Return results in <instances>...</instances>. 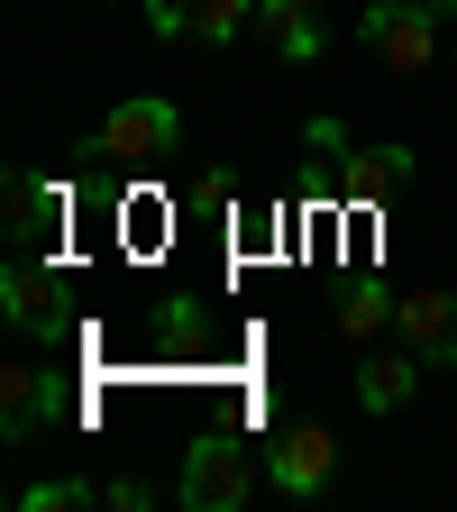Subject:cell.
Instances as JSON below:
<instances>
[{
    "label": "cell",
    "mask_w": 457,
    "mask_h": 512,
    "mask_svg": "<svg viewBox=\"0 0 457 512\" xmlns=\"http://www.w3.org/2000/svg\"><path fill=\"white\" fill-rule=\"evenodd\" d=\"M394 311H403V293H394V284L357 275V284L339 293V330H348V339H375V330H384V320H394Z\"/></svg>",
    "instance_id": "5bb4252c"
},
{
    "label": "cell",
    "mask_w": 457,
    "mask_h": 512,
    "mask_svg": "<svg viewBox=\"0 0 457 512\" xmlns=\"http://www.w3.org/2000/svg\"><path fill=\"white\" fill-rule=\"evenodd\" d=\"M220 348V320L202 311V293H165L156 302V357L165 366H202Z\"/></svg>",
    "instance_id": "ba28073f"
},
{
    "label": "cell",
    "mask_w": 457,
    "mask_h": 512,
    "mask_svg": "<svg viewBox=\"0 0 457 512\" xmlns=\"http://www.w3.org/2000/svg\"><path fill=\"white\" fill-rule=\"evenodd\" d=\"M174 494H183V512H238V503L256 494V467H247V448H238V439L202 430V439L183 448V476H174Z\"/></svg>",
    "instance_id": "6da1fadb"
},
{
    "label": "cell",
    "mask_w": 457,
    "mask_h": 512,
    "mask_svg": "<svg viewBox=\"0 0 457 512\" xmlns=\"http://www.w3.org/2000/svg\"><path fill=\"white\" fill-rule=\"evenodd\" d=\"M0 202H10V238H19V247H37V238L64 220V183H55V174H37V165H10Z\"/></svg>",
    "instance_id": "9c48e42d"
},
{
    "label": "cell",
    "mask_w": 457,
    "mask_h": 512,
    "mask_svg": "<svg viewBox=\"0 0 457 512\" xmlns=\"http://www.w3.org/2000/svg\"><path fill=\"white\" fill-rule=\"evenodd\" d=\"M412 384H421V357H412V348L366 357V366H357V403H366V412H403V403H412Z\"/></svg>",
    "instance_id": "4fadbf2b"
},
{
    "label": "cell",
    "mask_w": 457,
    "mask_h": 512,
    "mask_svg": "<svg viewBox=\"0 0 457 512\" xmlns=\"http://www.w3.org/2000/svg\"><path fill=\"white\" fill-rule=\"evenodd\" d=\"M0 311H10V330L64 348L74 339V311L55 302V266H37V256H10V275H0Z\"/></svg>",
    "instance_id": "277c9868"
},
{
    "label": "cell",
    "mask_w": 457,
    "mask_h": 512,
    "mask_svg": "<svg viewBox=\"0 0 457 512\" xmlns=\"http://www.w3.org/2000/svg\"><path fill=\"white\" fill-rule=\"evenodd\" d=\"M302 156H311L320 174H330V165H348V128H339V119H311V128H302Z\"/></svg>",
    "instance_id": "2e32d148"
},
{
    "label": "cell",
    "mask_w": 457,
    "mask_h": 512,
    "mask_svg": "<svg viewBox=\"0 0 457 512\" xmlns=\"http://www.w3.org/2000/svg\"><path fill=\"white\" fill-rule=\"evenodd\" d=\"M357 37L394 64V74H430V64H439V10H430V0H366Z\"/></svg>",
    "instance_id": "7a4b0ae2"
},
{
    "label": "cell",
    "mask_w": 457,
    "mask_h": 512,
    "mask_svg": "<svg viewBox=\"0 0 457 512\" xmlns=\"http://www.w3.org/2000/svg\"><path fill=\"white\" fill-rule=\"evenodd\" d=\"M183 202H192V211H202V220H220V211H229V174H202V183H192V192H183Z\"/></svg>",
    "instance_id": "e0dca14e"
},
{
    "label": "cell",
    "mask_w": 457,
    "mask_h": 512,
    "mask_svg": "<svg viewBox=\"0 0 457 512\" xmlns=\"http://www.w3.org/2000/svg\"><path fill=\"white\" fill-rule=\"evenodd\" d=\"M46 421V366H0V439H37Z\"/></svg>",
    "instance_id": "7c38bea8"
},
{
    "label": "cell",
    "mask_w": 457,
    "mask_h": 512,
    "mask_svg": "<svg viewBox=\"0 0 457 512\" xmlns=\"http://www.w3.org/2000/svg\"><path fill=\"white\" fill-rule=\"evenodd\" d=\"M403 174H412V147H366V156H348L339 165V202H394L403 192Z\"/></svg>",
    "instance_id": "8fae6325"
},
{
    "label": "cell",
    "mask_w": 457,
    "mask_h": 512,
    "mask_svg": "<svg viewBox=\"0 0 457 512\" xmlns=\"http://www.w3.org/2000/svg\"><path fill=\"white\" fill-rule=\"evenodd\" d=\"M256 28H266V46L284 64H320V46H330V28H320L311 0H256Z\"/></svg>",
    "instance_id": "30bf717a"
},
{
    "label": "cell",
    "mask_w": 457,
    "mask_h": 512,
    "mask_svg": "<svg viewBox=\"0 0 457 512\" xmlns=\"http://www.w3.org/2000/svg\"><path fill=\"white\" fill-rule=\"evenodd\" d=\"M174 147H183L174 101H119V110L92 128V156H110V165H165Z\"/></svg>",
    "instance_id": "3957f363"
},
{
    "label": "cell",
    "mask_w": 457,
    "mask_h": 512,
    "mask_svg": "<svg viewBox=\"0 0 457 512\" xmlns=\"http://www.w3.org/2000/svg\"><path fill=\"white\" fill-rule=\"evenodd\" d=\"M394 330H403V348H412L421 366H457V293H448V284H421V293H403Z\"/></svg>",
    "instance_id": "5b68a950"
},
{
    "label": "cell",
    "mask_w": 457,
    "mask_h": 512,
    "mask_svg": "<svg viewBox=\"0 0 457 512\" xmlns=\"http://www.w3.org/2000/svg\"><path fill=\"white\" fill-rule=\"evenodd\" d=\"M330 467H339V439H330V430H311V421H293V430L266 448L275 494H320V485H330Z\"/></svg>",
    "instance_id": "52a82bcc"
},
{
    "label": "cell",
    "mask_w": 457,
    "mask_h": 512,
    "mask_svg": "<svg viewBox=\"0 0 457 512\" xmlns=\"http://www.w3.org/2000/svg\"><path fill=\"white\" fill-rule=\"evenodd\" d=\"M74 503H101V485H83V476H55V485H19V512H74Z\"/></svg>",
    "instance_id": "9a60e30c"
},
{
    "label": "cell",
    "mask_w": 457,
    "mask_h": 512,
    "mask_svg": "<svg viewBox=\"0 0 457 512\" xmlns=\"http://www.w3.org/2000/svg\"><path fill=\"white\" fill-rule=\"evenodd\" d=\"M430 10H439V19H457V0H430Z\"/></svg>",
    "instance_id": "ac0fdd59"
},
{
    "label": "cell",
    "mask_w": 457,
    "mask_h": 512,
    "mask_svg": "<svg viewBox=\"0 0 457 512\" xmlns=\"http://www.w3.org/2000/svg\"><path fill=\"white\" fill-rule=\"evenodd\" d=\"M147 28H156V37H202V46H229L238 28H256V0H147Z\"/></svg>",
    "instance_id": "8992f818"
}]
</instances>
